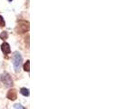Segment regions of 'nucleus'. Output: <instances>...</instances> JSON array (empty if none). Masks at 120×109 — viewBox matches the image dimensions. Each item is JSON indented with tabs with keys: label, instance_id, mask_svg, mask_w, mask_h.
Listing matches in <instances>:
<instances>
[{
	"label": "nucleus",
	"instance_id": "0eeeda50",
	"mask_svg": "<svg viewBox=\"0 0 120 109\" xmlns=\"http://www.w3.org/2000/svg\"><path fill=\"white\" fill-rule=\"evenodd\" d=\"M24 70L26 71V72H29L30 71V61L29 60L26 61V63L24 65Z\"/></svg>",
	"mask_w": 120,
	"mask_h": 109
},
{
	"label": "nucleus",
	"instance_id": "f257e3e1",
	"mask_svg": "<svg viewBox=\"0 0 120 109\" xmlns=\"http://www.w3.org/2000/svg\"><path fill=\"white\" fill-rule=\"evenodd\" d=\"M22 62H23V58L22 55L19 52H15L14 55H13V66L15 68V71L16 73H18L20 71V68L22 66Z\"/></svg>",
	"mask_w": 120,
	"mask_h": 109
},
{
	"label": "nucleus",
	"instance_id": "9b49d317",
	"mask_svg": "<svg viewBox=\"0 0 120 109\" xmlns=\"http://www.w3.org/2000/svg\"><path fill=\"white\" fill-rule=\"evenodd\" d=\"M8 1H9V2H11V1H13V0H8Z\"/></svg>",
	"mask_w": 120,
	"mask_h": 109
},
{
	"label": "nucleus",
	"instance_id": "f03ea898",
	"mask_svg": "<svg viewBox=\"0 0 120 109\" xmlns=\"http://www.w3.org/2000/svg\"><path fill=\"white\" fill-rule=\"evenodd\" d=\"M0 78H1L2 83L6 85V86H7V87H10V86H12L13 85L12 77L10 76V75H9V74H7V73H4V74H2Z\"/></svg>",
	"mask_w": 120,
	"mask_h": 109
},
{
	"label": "nucleus",
	"instance_id": "39448f33",
	"mask_svg": "<svg viewBox=\"0 0 120 109\" xmlns=\"http://www.w3.org/2000/svg\"><path fill=\"white\" fill-rule=\"evenodd\" d=\"M1 50L2 52L5 54H8L11 53V48H10V46L9 44L6 42H4L2 45H1Z\"/></svg>",
	"mask_w": 120,
	"mask_h": 109
},
{
	"label": "nucleus",
	"instance_id": "20e7f679",
	"mask_svg": "<svg viewBox=\"0 0 120 109\" xmlns=\"http://www.w3.org/2000/svg\"><path fill=\"white\" fill-rule=\"evenodd\" d=\"M6 97L9 99V100H15L17 98V92L15 89H10V90L7 92V95H6Z\"/></svg>",
	"mask_w": 120,
	"mask_h": 109
},
{
	"label": "nucleus",
	"instance_id": "7ed1b4c3",
	"mask_svg": "<svg viewBox=\"0 0 120 109\" xmlns=\"http://www.w3.org/2000/svg\"><path fill=\"white\" fill-rule=\"evenodd\" d=\"M22 23L23 24H19L18 26L16 27V32L20 33V34L24 33V32L28 31V29H29V24L28 23H26V22H22Z\"/></svg>",
	"mask_w": 120,
	"mask_h": 109
},
{
	"label": "nucleus",
	"instance_id": "1a4fd4ad",
	"mask_svg": "<svg viewBox=\"0 0 120 109\" xmlns=\"http://www.w3.org/2000/svg\"><path fill=\"white\" fill-rule=\"evenodd\" d=\"M14 108L15 109H26L24 106H23L21 104H15V105H14Z\"/></svg>",
	"mask_w": 120,
	"mask_h": 109
},
{
	"label": "nucleus",
	"instance_id": "6e6552de",
	"mask_svg": "<svg viewBox=\"0 0 120 109\" xmlns=\"http://www.w3.org/2000/svg\"><path fill=\"white\" fill-rule=\"evenodd\" d=\"M7 37H8V33L6 32V31H4V32H2V33L0 34V38H1L2 40H6Z\"/></svg>",
	"mask_w": 120,
	"mask_h": 109
},
{
	"label": "nucleus",
	"instance_id": "423d86ee",
	"mask_svg": "<svg viewBox=\"0 0 120 109\" xmlns=\"http://www.w3.org/2000/svg\"><path fill=\"white\" fill-rule=\"evenodd\" d=\"M20 93H21L23 96H29V95H30L29 89H28V88H25V87L21 88V89H20Z\"/></svg>",
	"mask_w": 120,
	"mask_h": 109
},
{
	"label": "nucleus",
	"instance_id": "9d476101",
	"mask_svg": "<svg viewBox=\"0 0 120 109\" xmlns=\"http://www.w3.org/2000/svg\"><path fill=\"white\" fill-rule=\"evenodd\" d=\"M5 25H6V22H5L3 17L0 16V27H3V26H5Z\"/></svg>",
	"mask_w": 120,
	"mask_h": 109
}]
</instances>
